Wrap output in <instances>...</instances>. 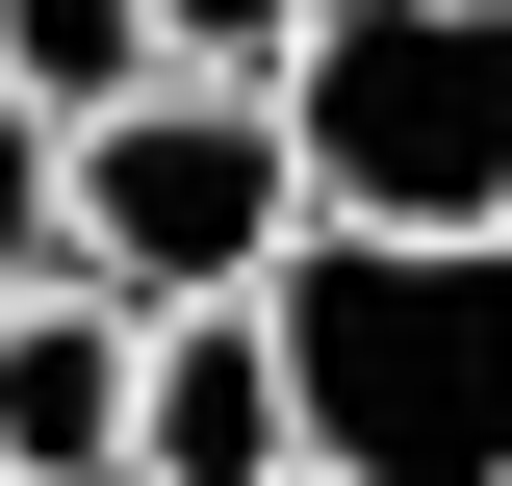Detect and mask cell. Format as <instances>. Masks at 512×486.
Instances as JSON below:
<instances>
[{"label": "cell", "mask_w": 512, "mask_h": 486, "mask_svg": "<svg viewBox=\"0 0 512 486\" xmlns=\"http://www.w3.org/2000/svg\"><path fill=\"white\" fill-rule=\"evenodd\" d=\"M256 359H282L308 486H512V231H461V256L308 231L256 282Z\"/></svg>", "instance_id": "6da1fadb"}, {"label": "cell", "mask_w": 512, "mask_h": 486, "mask_svg": "<svg viewBox=\"0 0 512 486\" xmlns=\"http://www.w3.org/2000/svg\"><path fill=\"white\" fill-rule=\"evenodd\" d=\"M256 103H282V205L308 231H384V256L512 231V0H333Z\"/></svg>", "instance_id": "7a4b0ae2"}, {"label": "cell", "mask_w": 512, "mask_h": 486, "mask_svg": "<svg viewBox=\"0 0 512 486\" xmlns=\"http://www.w3.org/2000/svg\"><path fill=\"white\" fill-rule=\"evenodd\" d=\"M282 256H308V205H282V103L154 77V103H103V128H77V307L180 333V307H256Z\"/></svg>", "instance_id": "3957f363"}, {"label": "cell", "mask_w": 512, "mask_h": 486, "mask_svg": "<svg viewBox=\"0 0 512 486\" xmlns=\"http://www.w3.org/2000/svg\"><path fill=\"white\" fill-rule=\"evenodd\" d=\"M128 486H308V461H282V359H256V307L128 333Z\"/></svg>", "instance_id": "277c9868"}, {"label": "cell", "mask_w": 512, "mask_h": 486, "mask_svg": "<svg viewBox=\"0 0 512 486\" xmlns=\"http://www.w3.org/2000/svg\"><path fill=\"white\" fill-rule=\"evenodd\" d=\"M0 486H128V307L77 282L0 307Z\"/></svg>", "instance_id": "5b68a950"}, {"label": "cell", "mask_w": 512, "mask_h": 486, "mask_svg": "<svg viewBox=\"0 0 512 486\" xmlns=\"http://www.w3.org/2000/svg\"><path fill=\"white\" fill-rule=\"evenodd\" d=\"M0 103H52V128L154 103V0H0Z\"/></svg>", "instance_id": "8992f818"}, {"label": "cell", "mask_w": 512, "mask_h": 486, "mask_svg": "<svg viewBox=\"0 0 512 486\" xmlns=\"http://www.w3.org/2000/svg\"><path fill=\"white\" fill-rule=\"evenodd\" d=\"M26 282H77V128L52 103H0V307Z\"/></svg>", "instance_id": "52a82bcc"}, {"label": "cell", "mask_w": 512, "mask_h": 486, "mask_svg": "<svg viewBox=\"0 0 512 486\" xmlns=\"http://www.w3.org/2000/svg\"><path fill=\"white\" fill-rule=\"evenodd\" d=\"M308 26H333V0H154V77H231V103H256Z\"/></svg>", "instance_id": "ba28073f"}]
</instances>
